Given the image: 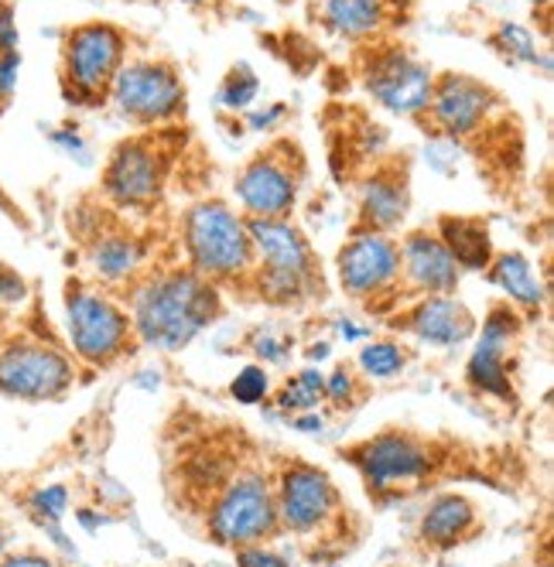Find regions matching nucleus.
<instances>
[{"instance_id":"nucleus-33","label":"nucleus","mask_w":554,"mask_h":567,"mask_svg":"<svg viewBox=\"0 0 554 567\" xmlns=\"http://www.w3.org/2000/svg\"><path fill=\"white\" fill-rule=\"evenodd\" d=\"M49 141H52L55 151L69 154L72 161H79V165H90V144H86L83 131H79L72 120H69V124H62V127H52Z\"/></svg>"},{"instance_id":"nucleus-34","label":"nucleus","mask_w":554,"mask_h":567,"mask_svg":"<svg viewBox=\"0 0 554 567\" xmlns=\"http://www.w3.org/2000/svg\"><path fill=\"white\" fill-rule=\"evenodd\" d=\"M233 557H236V567H291V560L281 550H274L270 544L236 547Z\"/></svg>"},{"instance_id":"nucleus-47","label":"nucleus","mask_w":554,"mask_h":567,"mask_svg":"<svg viewBox=\"0 0 554 567\" xmlns=\"http://www.w3.org/2000/svg\"><path fill=\"white\" fill-rule=\"evenodd\" d=\"M185 4H203V0H185Z\"/></svg>"},{"instance_id":"nucleus-7","label":"nucleus","mask_w":554,"mask_h":567,"mask_svg":"<svg viewBox=\"0 0 554 567\" xmlns=\"http://www.w3.org/2000/svg\"><path fill=\"white\" fill-rule=\"evenodd\" d=\"M62 318L72 359L86 367H113L116 359L134 352V326L131 311L116 301L100 284L69 280L62 291Z\"/></svg>"},{"instance_id":"nucleus-30","label":"nucleus","mask_w":554,"mask_h":567,"mask_svg":"<svg viewBox=\"0 0 554 567\" xmlns=\"http://www.w3.org/2000/svg\"><path fill=\"white\" fill-rule=\"evenodd\" d=\"M229 396L244 408H257V403H267L270 396V373L260 367V362H250L240 373L229 380Z\"/></svg>"},{"instance_id":"nucleus-36","label":"nucleus","mask_w":554,"mask_h":567,"mask_svg":"<svg viewBox=\"0 0 554 567\" xmlns=\"http://www.w3.org/2000/svg\"><path fill=\"white\" fill-rule=\"evenodd\" d=\"M250 349H254V355L257 359H264V362H285L288 355H291V349H295V342L291 339H285V336H257L254 342H250Z\"/></svg>"},{"instance_id":"nucleus-8","label":"nucleus","mask_w":554,"mask_h":567,"mask_svg":"<svg viewBox=\"0 0 554 567\" xmlns=\"http://www.w3.org/2000/svg\"><path fill=\"white\" fill-rule=\"evenodd\" d=\"M131 59V38L110 21H83L65 31L59 52V90L69 106H103L116 69Z\"/></svg>"},{"instance_id":"nucleus-1","label":"nucleus","mask_w":554,"mask_h":567,"mask_svg":"<svg viewBox=\"0 0 554 567\" xmlns=\"http://www.w3.org/2000/svg\"><path fill=\"white\" fill-rule=\"evenodd\" d=\"M131 326L137 342L182 352L223 315V291L192 267L151 270L131 284Z\"/></svg>"},{"instance_id":"nucleus-32","label":"nucleus","mask_w":554,"mask_h":567,"mask_svg":"<svg viewBox=\"0 0 554 567\" xmlns=\"http://www.w3.org/2000/svg\"><path fill=\"white\" fill-rule=\"evenodd\" d=\"M28 298H31L28 280L14 267L0 264V321H8L14 311H21L28 305Z\"/></svg>"},{"instance_id":"nucleus-18","label":"nucleus","mask_w":554,"mask_h":567,"mask_svg":"<svg viewBox=\"0 0 554 567\" xmlns=\"http://www.w3.org/2000/svg\"><path fill=\"white\" fill-rule=\"evenodd\" d=\"M398 247H401V291H404V298L455 295L459 291L462 270L434 229H408L404 236H398Z\"/></svg>"},{"instance_id":"nucleus-12","label":"nucleus","mask_w":554,"mask_h":567,"mask_svg":"<svg viewBox=\"0 0 554 567\" xmlns=\"http://www.w3.org/2000/svg\"><path fill=\"white\" fill-rule=\"evenodd\" d=\"M75 386V359L38 336H0V396L52 403Z\"/></svg>"},{"instance_id":"nucleus-40","label":"nucleus","mask_w":554,"mask_h":567,"mask_svg":"<svg viewBox=\"0 0 554 567\" xmlns=\"http://www.w3.org/2000/svg\"><path fill=\"white\" fill-rule=\"evenodd\" d=\"M288 424L301 434H322L326 431V417L319 411H305V414H295L288 417Z\"/></svg>"},{"instance_id":"nucleus-5","label":"nucleus","mask_w":554,"mask_h":567,"mask_svg":"<svg viewBox=\"0 0 554 567\" xmlns=\"http://www.w3.org/2000/svg\"><path fill=\"white\" fill-rule=\"evenodd\" d=\"M342 458L363 478V489L377 503H398L439 478L445 452L428 437L401 427L377 431L373 437L352 444Z\"/></svg>"},{"instance_id":"nucleus-21","label":"nucleus","mask_w":554,"mask_h":567,"mask_svg":"<svg viewBox=\"0 0 554 567\" xmlns=\"http://www.w3.org/2000/svg\"><path fill=\"white\" fill-rule=\"evenodd\" d=\"M476 534H480V509L462 493L434 496L418 519V540L434 554H452Z\"/></svg>"},{"instance_id":"nucleus-46","label":"nucleus","mask_w":554,"mask_h":567,"mask_svg":"<svg viewBox=\"0 0 554 567\" xmlns=\"http://www.w3.org/2000/svg\"><path fill=\"white\" fill-rule=\"evenodd\" d=\"M0 209H11V202H8V195H4V185H0Z\"/></svg>"},{"instance_id":"nucleus-25","label":"nucleus","mask_w":554,"mask_h":567,"mask_svg":"<svg viewBox=\"0 0 554 567\" xmlns=\"http://www.w3.org/2000/svg\"><path fill=\"white\" fill-rule=\"evenodd\" d=\"M274 403L277 411L295 417V414H305V411H319L326 403V373L319 367H308V370H298L291 380H285L274 393Z\"/></svg>"},{"instance_id":"nucleus-27","label":"nucleus","mask_w":554,"mask_h":567,"mask_svg":"<svg viewBox=\"0 0 554 567\" xmlns=\"http://www.w3.org/2000/svg\"><path fill=\"white\" fill-rule=\"evenodd\" d=\"M490 45L506 59V62H521V65H541L547 72V55H541L537 34L527 24L517 21H500L490 34Z\"/></svg>"},{"instance_id":"nucleus-43","label":"nucleus","mask_w":554,"mask_h":567,"mask_svg":"<svg viewBox=\"0 0 554 567\" xmlns=\"http://www.w3.org/2000/svg\"><path fill=\"white\" fill-rule=\"evenodd\" d=\"M329 352H332L329 342H311L308 346V359H329Z\"/></svg>"},{"instance_id":"nucleus-6","label":"nucleus","mask_w":554,"mask_h":567,"mask_svg":"<svg viewBox=\"0 0 554 567\" xmlns=\"http://www.w3.org/2000/svg\"><path fill=\"white\" fill-rule=\"evenodd\" d=\"M206 537L226 550L281 537L270 472L260 465H240L219 485L206 499Z\"/></svg>"},{"instance_id":"nucleus-17","label":"nucleus","mask_w":554,"mask_h":567,"mask_svg":"<svg viewBox=\"0 0 554 567\" xmlns=\"http://www.w3.org/2000/svg\"><path fill=\"white\" fill-rule=\"evenodd\" d=\"M398 311L401 315H387V326L428 349H459L476 336L480 326L459 295H421Z\"/></svg>"},{"instance_id":"nucleus-14","label":"nucleus","mask_w":554,"mask_h":567,"mask_svg":"<svg viewBox=\"0 0 554 567\" xmlns=\"http://www.w3.org/2000/svg\"><path fill=\"white\" fill-rule=\"evenodd\" d=\"M305 182V157L295 141L257 151L233 182L236 209L247 219H291Z\"/></svg>"},{"instance_id":"nucleus-45","label":"nucleus","mask_w":554,"mask_h":567,"mask_svg":"<svg viewBox=\"0 0 554 567\" xmlns=\"http://www.w3.org/2000/svg\"><path fill=\"white\" fill-rule=\"evenodd\" d=\"M8 550V530H4V523H0V554Z\"/></svg>"},{"instance_id":"nucleus-22","label":"nucleus","mask_w":554,"mask_h":567,"mask_svg":"<svg viewBox=\"0 0 554 567\" xmlns=\"http://www.w3.org/2000/svg\"><path fill=\"white\" fill-rule=\"evenodd\" d=\"M151 250L137 233L106 229L96 233L86 247V264L100 288H116V284H137L147 270Z\"/></svg>"},{"instance_id":"nucleus-19","label":"nucleus","mask_w":554,"mask_h":567,"mask_svg":"<svg viewBox=\"0 0 554 567\" xmlns=\"http://www.w3.org/2000/svg\"><path fill=\"white\" fill-rule=\"evenodd\" d=\"M411 216V178L401 161L373 165V172L360 182L356 192V226L352 229H377L398 233Z\"/></svg>"},{"instance_id":"nucleus-16","label":"nucleus","mask_w":554,"mask_h":567,"mask_svg":"<svg viewBox=\"0 0 554 567\" xmlns=\"http://www.w3.org/2000/svg\"><path fill=\"white\" fill-rule=\"evenodd\" d=\"M500 106H503L500 93L490 83H483V79L465 72H439L421 120H428L434 137L462 144L469 137H476L496 116Z\"/></svg>"},{"instance_id":"nucleus-24","label":"nucleus","mask_w":554,"mask_h":567,"mask_svg":"<svg viewBox=\"0 0 554 567\" xmlns=\"http://www.w3.org/2000/svg\"><path fill=\"white\" fill-rule=\"evenodd\" d=\"M439 233V239L445 243V250L452 254V260L459 264L462 274H483L496 254L493 236H490V223L483 216H439L431 226Z\"/></svg>"},{"instance_id":"nucleus-15","label":"nucleus","mask_w":554,"mask_h":567,"mask_svg":"<svg viewBox=\"0 0 554 567\" xmlns=\"http://www.w3.org/2000/svg\"><path fill=\"white\" fill-rule=\"evenodd\" d=\"M527 318L500 301L486 311L483 326H476V346L465 359V386L503 408H517V383H513V346L521 342Z\"/></svg>"},{"instance_id":"nucleus-48","label":"nucleus","mask_w":554,"mask_h":567,"mask_svg":"<svg viewBox=\"0 0 554 567\" xmlns=\"http://www.w3.org/2000/svg\"><path fill=\"white\" fill-rule=\"evenodd\" d=\"M322 567H339V564H322Z\"/></svg>"},{"instance_id":"nucleus-11","label":"nucleus","mask_w":554,"mask_h":567,"mask_svg":"<svg viewBox=\"0 0 554 567\" xmlns=\"http://www.w3.org/2000/svg\"><path fill=\"white\" fill-rule=\"evenodd\" d=\"M106 103L141 131L168 127L185 116L188 93L178 69L165 59H127L116 69Z\"/></svg>"},{"instance_id":"nucleus-44","label":"nucleus","mask_w":554,"mask_h":567,"mask_svg":"<svg viewBox=\"0 0 554 567\" xmlns=\"http://www.w3.org/2000/svg\"><path fill=\"white\" fill-rule=\"evenodd\" d=\"M527 4H531L534 11H547V8H551V0H527Z\"/></svg>"},{"instance_id":"nucleus-41","label":"nucleus","mask_w":554,"mask_h":567,"mask_svg":"<svg viewBox=\"0 0 554 567\" xmlns=\"http://www.w3.org/2000/svg\"><path fill=\"white\" fill-rule=\"evenodd\" d=\"M336 336L346 339V342H360V339H370V329L363 326V321H356V318H339L336 321Z\"/></svg>"},{"instance_id":"nucleus-4","label":"nucleus","mask_w":554,"mask_h":567,"mask_svg":"<svg viewBox=\"0 0 554 567\" xmlns=\"http://www.w3.org/2000/svg\"><path fill=\"white\" fill-rule=\"evenodd\" d=\"M182 250L199 277H206L216 288L229 284H247L254 274V239L250 223L240 209H233L223 198L192 202L182 216Z\"/></svg>"},{"instance_id":"nucleus-42","label":"nucleus","mask_w":554,"mask_h":567,"mask_svg":"<svg viewBox=\"0 0 554 567\" xmlns=\"http://www.w3.org/2000/svg\"><path fill=\"white\" fill-rule=\"evenodd\" d=\"M75 519H79V526H83V530H96L100 523H110V516H103L96 509H75Z\"/></svg>"},{"instance_id":"nucleus-3","label":"nucleus","mask_w":554,"mask_h":567,"mask_svg":"<svg viewBox=\"0 0 554 567\" xmlns=\"http://www.w3.org/2000/svg\"><path fill=\"white\" fill-rule=\"evenodd\" d=\"M270 482H274V503H277V519H281V534H291L298 540H315L311 560L336 564L339 547L329 537L346 513V499L339 493L336 478L305 458H291L270 472Z\"/></svg>"},{"instance_id":"nucleus-2","label":"nucleus","mask_w":554,"mask_h":567,"mask_svg":"<svg viewBox=\"0 0 554 567\" xmlns=\"http://www.w3.org/2000/svg\"><path fill=\"white\" fill-rule=\"evenodd\" d=\"M254 239V274L247 288L274 308H291L322 295V264L295 219H247Z\"/></svg>"},{"instance_id":"nucleus-13","label":"nucleus","mask_w":554,"mask_h":567,"mask_svg":"<svg viewBox=\"0 0 554 567\" xmlns=\"http://www.w3.org/2000/svg\"><path fill=\"white\" fill-rule=\"evenodd\" d=\"M360 49V83L370 93V100L393 116L421 120L439 72L421 62L408 45L387 42V38H377V42Z\"/></svg>"},{"instance_id":"nucleus-35","label":"nucleus","mask_w":554,"mask_h":567,"mask_svg":"<svg viewBox=\"0 0 554 567\" xmlns=\"http://www.w3.org/2000/svg\"><path fill=\"white\" fill-rule=\"evenodd\" d=\"M21 83V52H0V110H8Z\"/></svg>"},{"instance_id":"nucleus-31","label":"nucleus","mask_w":554,"mask_h":567,"mask_svg":"<svg viewBox=\"0 0 554 567\" xmlns=\"http://www.w3.org/2000/svg\"><path fill=\"white\" fill-rule=\"evenodd\" d=\"M360 373L349 370V367H336L329 377H326V403H332L336 411H349L356 408V400H360Z\"/></svg>"},{"instance_id":"nucleus-29","label":"nucleus","mask_w":554,"mask_h":567,"mask_svg":"<svg viewBox=\"0 0 554 567\" xmlns=\"http://www.w3.org/2000/svg\"><path fill=\"white\" fill-rule=\"evenodd\" d=\"M24 509L31 513V519L38 526H45V523H62L72 509V493H69V485L62 482H49V485H38V489H31L24 496Z\"/></svg>"},{"instance_id":"nucleus-39","label":"nucleus","mask_w":554,"mask_h":567,"mask_svg":"<svg viewBox=\"0 0 554 567\" xmlns=\"http://www.w3.org/2000/svg\"><path fill=\"white\" fill-rule=\"evenodd\" d=\"M18 45H21L18 11L11 0H0V52H18Z\"/></svg>"},{"instance_id":"nucleus-26","label":"nucleus","mask_w":554,"mask_h":567,"mask_svg":"<svg viewBox=\"0 0 554 567\" xmlns=\"http://www.w3.org/2000/svg\"><path fill=\"white\" fill-rule=\"evenodd\" d=\"M411 352L401 339L383 336V339H370L360 355H356V373L367 380H393L408 370Z\"/></svg>"},{"instance_id":"nucleus-10","label":"nucleus","mask_w":554,"mask_h":567,"mask_svg":"<svg viewBox=\"0 0 554 567\" xmlns=\"http://www.w3.org/2000/svg\"><path fill=\"white\" fill-rule=\"evenodd\" d=\"M168 175L172 154L165 147V134H134L106 154L100 188L113 209L144 213L162 202Z\"/></svg>"},{"instance_id":"nucleus-20","label":"nucleus","mask_w":554,"mask_h":567,"mask_svg":"<svg viewBox=\"0 0 554 567\" xmlns=\"http://www.w3.org/2000/svg\"><path fill=\"white\" fill-rule=\"evenodd\" d=\"M311 21L339 42L370 45L398 21V0H311Z\"/></svg>"},{"instance_id":"nucleus-23","label":"nucleus","mask_w":554,"mask_h":567,"mask_svg":"<svg viewBox=\"0 0 554 567\" xmlns=\"http://www.w3.org/2000/svg\"><path fill=\"white\" fill-rule=\"evenodd\" d=\"M483 274H486V280L493 284V288L503 291L506 305H513L524 318L544 311V305H547V284L537 277V270H534L527 254H521V250H496Z\"/></svg>"},{"instance_id":"nucleus-9","label":"nucleus","mask_w":554,"mask_h":567,"mask_svg":"<svg viewBox=\"0 0 554 567\" xmlns=\"http://www.w3.org/2000/svg\"><path fill=\"white\" fill-rule=\"evenodd\" d=\"M336 280L346 298L370 308V315L398 311L401 291V247L398 233L352 229L336 254Z\"/></svg>"},{"instance_id":"nucleus-37","label":"nucleus","mask_w":554,"mask_h":567,"mask_svg":"<svg viewBox=\"0 0 554 567\" xmlns=\"http://www.w3.org/2000/svg\"><path fill=\"white\" fill-rule=\"evenodd\" d=\"M0 567H65L49 550H4L0 554Z\"/></svg>"},{"instance_id":"nucleus-49","label":"nucleus","mask_w":554,"mask_h":567,"mask_svg":"<svg viewBox=\"0 0 554 567\" xmlns=\"http://www.w3.org/2000/svg\"><path fill=\"white\" fill-rule=\"evenodd\" d=\"M541 567H551V560H544V564H541Z\"/></svg>"},{"instance_id":"nucleus-38","label":"nucleus","mask_w":554,"mask_h":567,"mask_svg":"<svg viewBox=\"0 0 554 567\" xmlns=\"http://www.w3.org/2000/svg\"><path fill=\"white\" fill-rule=\"evenodd\" d=\"M285 120H288V106H285V103H267L264 110L247 113V131L267 134V131H274V127H281Z\"/></svg>"},{"instance_id":"nucleus-50","label":"nucleus","mask_w":554,"mask_h":567,"mask_svg":"<svg viewBox=\"0 0 554 567\" xmlns=\"http://www.w3.org/2000/svg\"><path fill=\"white\" fill-rule=\"evenodd\" d=\"M472 4H483V0H472Z\"/></svg>"},{"instance_id":"nucleus-28","label":"nucleus","mask_w":554,"mask_h":567,"mask_svg":"<svg viewBox=\"0 0 554 567\" xmlns=\"http://www.w3.org/2000/svg\"><path fill=\"white\" fill-rule=\"evenodd\" d=\"M260 96V75L254 72L250 62H236L219 83V93H216V103L226 110V113H247Z\"/></svg>"}]
</instances>
